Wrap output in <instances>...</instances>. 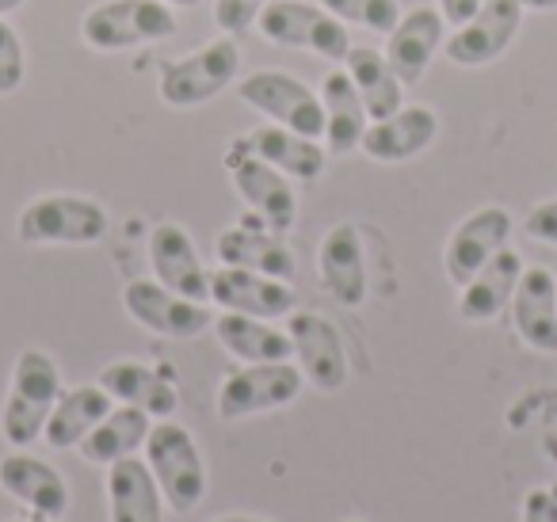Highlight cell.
<instances>
[{
  "mask_svg": "<svg viewBox=\"0 0 557 522\" xmlns=\"http://www.w3.org/2000/svg\"><path fill=\"white\" fill-rule=\"evenodd\" d=\"M58 397H62V374L58 362L39 347H24L12 366V385L4 408H0V435L16 450H27L32 443L42 438L50 412H54Z\"/></svg>",
  "mask_w": 557,
  "mask_h": 522,
  "instance_id": "6da1fadb",
  "label": "cell"
},
{
  "mask_svg": "<svg viewBox=\"0 0 557 522\" xmlns=\"http://www.w3.org/2000/svg\"><path fill=\"white\" fill-rule=\"evenodd\" d=\"M176 12L164 0H103L81 20V39L100 54L149 47L176 35Z\"/></svg>",
  "mask_w": 557,
  "mask_h": 522,
  "instance_id": "7a4b0ae2",
  "label": "cell"
},
{
  "mask_svg": "<svg viewBox=\"0 0 557 522\" xmlns=\"http://www.w3.org/2000/svg\"><path fill=\"white\" fill-rule=\"evenodd\" d=\"M146 461L164 492V504L176 514H187L207 496V465L195 446V435L172 420H157L146 438Z\"/></svg>",
  "mask_w": 557,
  "mask_h": 522,
  "instance_id": "3957f363",
  "label": "cell"
},
{
  "mask_svg": "<svg viewBox=\"0 0 557 522\" xmlns=\"http://www.w3.org/2000/svg\"><path fill=\"white\" fill-rule=\"evenodd\" d=\"M20 245H100L108 237V210L85 195H42L20 210Z\"/></svg>",
  "mask_w": 557,
  "mask_h": 522,
  "instance_id": "277c9868",
  "label": "cell"
},
{
  "mask_svg": "<svg viewBox=\"0 0 557 522\" xmlns=\"http://www.w3.org/2000/svg\"><path fill=\"white\" fill-rule=\"evenodd\" d=\"M256 27L275 47L310 50V54L329 58V62H344L351 50L348 27L333 12L306 4V0H271L268 9L260 12V20H256Z\"/></svg>",
  "mask_w": 557,
  "mask_h": 522,
  "instance_id": "5b68a950",
  "label": "cell"
},
{
  "mask_svg": "<svg viewBox=\"0 0 557 522\" xmlns=\"http://www.w3.org/2000/svg\"><path fill=\"white\" fill-rule=\"evenodd\" d=\"M302 389L306 377L295 362H245L218 389V415L248 420V415L275 412V408L295 405Z\"/></svg>",
  "mask_w": 557,
  "mask_h": 522,
  "instance_id": "8992f818",
  "label": "cell"
},
{
  "mask_svg": "<svg viewBox=\"0 0 557 522\" xmlns=\"http://www.w3.org/2000/svg\"><path fill=\"white\" fill-rule=\"evenodd\" d=\"M240 103L256 108L260 115H268L275 126H287L306 138H325V108H321V96L310 92V85H302L290 73L278 70H260L248 73L237 85Z\"/></svg>",
  "mask_w": 557,
  "mask_h": 522,
  "instance_id": "52a82bcc",
  "label": "cell"
},
{
  "mask_svg": "<svg viewBox=\"0 0 557 522\" xmlns=\"http://www.w3.org/2000/svg\"><path fill=\"white\" fill-rule=\"evenodd\" d=\"M240 73V50L233 39H214L207 42L195 54L172 62L169 70L161 73V100L169 108H199V103H210L218 92L237 80Z\"/></svg>",
  "mask_w": 557,
  "mask_h": 522,
  "instance_id": "ba28073f",
  "label": "cell"
},
{
  "mask_svg": "<svg viewBox=\"0 0 557 522\" xmlns=\"http://www.w3.org/2000/svg\"><path fill=\"white\" fill-rule=\"evenodd\" d=\"M123 306L146 332L164 339H195L214 328V313L207 301H191L184 294L169 290L157 278H134L123 290Z\"/></svg>",
  "mask_w": 557,
  "mask_h": 522,
  "instance_id": "9c48e42d",
  "label": "cell"
},
{
  "mask_svg": "<svg viewBox=\"0 0 557 522\" xmlns=\"http://www.w3.org/2000/svg\"><path fill=\"white\" fill-rule=\"evenodd\" d=\"M519 27H523V4L519 0H485L447 42L450 65L458 70H478V65H488L504 54V50L516 42Z\"/></svg>",
  "mask_w": 557,
  "mask_h": 522,
  "instance_id": "30bf717a",
  "label": "cell"
},
{
  "mask_svg": "<svg viewBox=\"0 0 557 522\" xmlns=\"http://www.w3.org/2000/svg\"><path fill=\"white\" fill-rule=\"evenodd\" d=\"M287 336L295 347V359L302 377L321 393H336L348 385V351H344L341 332L321 313L295 309L287 316Z\"/></svg>",
  "mask_w": 557,
  "mask_h": 522,
  "instance_id": "8fae6325",
  "label": "cell"
},
{
  "mask_svg": "<svg viewBox=\"0 0 557 522\" xmlns=\"http://www.w3.org/2000/svg\"><path fill=\"white\" fill-rule=\"evenodd\" d=\"M511 237V214L504 207H481L470 217L450 229L447 248H443V271L450 283L462 290L500 248H508Z\"/></svg>",
  "mask_w": 557,
  "mask_h": 522,
  "instance_id": "7c38bea8",
  "label": "cell"
},
{
  "mask_svg": "<svg viewBox=\"0 0 557 522\" xmlns=\"http://www.w3.org/2000/svg\"><path fill=\"white\" fill-rule=\"evenodd\" d=\"M210 301H218L222 313H245L260 321H278L295 313V290L283 278L260 275L245 268H218L210 271Z\"/></svg>",
  "mask_w": 557,
  "mask_h": 522,
  "instance_id": "4fadbf2b",
  "label": "cell"
},
{
  "mask_svg": "<svg viewBox=\"0 0 557 522\" xmlns=\"http://www.w3.org/2000/svg\"><path fill=\"white\" fill-rule=\"evenodd\" d=\"M230 179L237 187V195L245 199V207H252V214L268 225L271 233H290L298 217V195L290 187V176H283L278 169H271L260 157H230Z\"/></svg>",
  "mask_w": 557,
  "mask_h": 522,
  "instance_id": "5bb4252c",
  "label": "cell"
},
{
  "mask_svg": "<svg viewBox=\"0 0 557 522\" xmlns=\"http://www.w3.org/2000/svg\"><path fill=\"white\" fill-rule=\"evenodd\" d=\"M0 488L39 519H62L70 511V484L47 458L27 450H12L0 458Z\"/></svg>",
  "mask_w": 557,
  "mask_h": 522,
  "instance_id": "9a60e30c",
  "label": "cell"
},
{
  "mask_svg": "<svg viewBox=\"0 0 557 522\" xmlns=\"http://www.w3.org/2000/svg\"><path fill=\"white\" fill-rule=\"evenodd\" d=\"M435 138H440V115L432 108H420V103H412V108L401 103L394 115L374 119L367 126L359 149L379 164H401L424 153Z\"/></svg>",
  "mask_w": 557,
  "mask_h": 522,
  "instance_id": "2e32d148",
  "label": "cell"
},
{
  "mask_svg": "<svg viewBox=\"0 0 557 522\" xmlns=\"http://www.w3.org/2000/svg\"><path fill=\"white\" fill-rule=\"evenodd\" d=\"M149 263L161 286L184 294L191 301H210V271L195 252V240L187 237L184 225L161 222L149 233Z\"/></svg>",
  "mask_w": 557,
  "mask_h": 522,
  "instance_id": "e0dca14e",
  "label": "cell"
},
{
  "mask_svg": "<svg viewBox=\"0 0 557 522\" xmlns=\"http://www.w3.org/2000/svg\"><path fill=\"white\" fill-rule=\"evenodd\" d=\"M321 286L341 301L344 309H359L367 301V256L363 237L351 222H341L321 237L318 248Z\"/></svg>",
  "mask_w": 557,
  "mask_h": 522,
  "instance_id": "ac0fdd59",
  "label": "cell"
},
{
  "mask_svg": "<svg viewBox=\"0 0 557 522\" xmlns=\"http://www.w3.org/2000/svg\"><path fill=\"white\" fill-rule=\"evenodd\" d=\"M511 324L531 351L557 355V278L546 268H523L511 294Z\"/></svg>",
  "mask_w": 557,
  "mask_h": 522,
  "instance_id": "d6986e66",
  "label": "cell"
},
{
  "mask_svg": "<svg viewBox=\"0 0 557 522\" xmlns=\"http://www.w3.org/2000/svg\"><path fill=\"white\" fill-rule=\"evenodd\" d=\"M443 27H447V20L440 16V9L420 4V9L405 12L401 24L386 35V50H382V54H386L389 70L401 77L405 88L417 85L428 73V65H432V58L440 54Z\"/></svg>",
  "mask_w": 557,
  "mask_h": 522,
  "instance_id": "ffe728a7",
  "label": "cell"
},
{
  "mask_svg": "<svg viewBox=\"0 0 557 522\" xmlns=\"http://www.w3.org/2000/svg\"><path fill=\"white\" fill-rule=\"evenodd\" d=\"M164 492L157 484L146 458H131L108 465V519L111 522H164Z\"/></svg>",
  "mask_w": 557,
  "mask_h": 522,
  "instance_id": "44dd1931",
  "label": "cell"
},
{
  "mask_svg": "<svg viewBox=\"0 0 557 522\" xmlns=\"http://www.w3.org/2000/svg\"><path fill=\"white\" fill-rule=\"evenodd\" d=\"M214 252H218V260H222V268L260 271V275L283 278V283H290L295 271H298L295 252H290V245L283 240V233L252 229L248 222L218 233Z\"/></svg>",
  "mask_w": 557,
  "mask_h": 522,
  "instance_id": "7402d4cb",
  "label": "cell"
},
{
  "mask_svg": "<svg viewBox=\"0 0 557 522\" xmlns=\"http://www.w3.org/2000/svg\"><path fill=\"white\" fill-rule=\"evenodd\" d=\"M519 275H523V256L511 252V248H500V252L462 286V294H458V316L470 324L496 321V316L511 306Z\"/></svg>",
  "mask_w": 557,
  "mask_h": 522,
  "instance_id": "603a6c76",
  "label": "cell"
},
{
  "mask_svg": "<svg viewBox=\"0 0 557 522\" xmlns=\"http://www.w3.org/2000/svg\"><path fill=\"white\" fill-rule=\"evenodd\" d=\"M100 385L108 389L111 400L131 405L149 412L153 420H172L180 408V393L169 377H161L157 370L141 366V362H108L100 370Z\"/></svg>",
  "mask_w": 557,
  "mask_h": 522,
  "instance_id": "cb8c5ba5",
  "label": "cell"
},
{
  "mask_svg": "<svg viewBox=\"0 0 557 522\" xmlns=\"http://www.w3.org/2000/svg\"><path fill=\"white\" fill-rule=\"evenodd\" d=\"M240 146L252 157H260V161H268L271 169H278L283 176H295V179H318L329 161L325 146H318V138H306V134H295L275 123L252 130Z\"/></svg>",
  "mask_w": 557,
  "mask_h": 522,
  "instance_id": "d4e9b609",
  "label": "cell"
},
{
  "mask_svg": "<svg viewBox=\"0 0 557 522\" xmlns=\"http://www.w3.org/2000/svg\"><path fill=\"white\" fill-rule=\"evenodd\" d=\"M111 397L100 382L96 385H77V389H62L54 412H50L47 427H42V443L50 450H73L85 443V435L111 412Z\"/></svg>",
  "mask_w": 557,
  "mask_h": 522,
  "instance_id": "484cf974",
  "label": "cell"
},
{
  "mask_svg": "<svg viewBox=\"0 0 557 522\" xmlns=\"http://www.w3.org/2000/svg\"><path fill=\"white\" fill-rule=\"evenodd\" d=\"M149 427H153V415L141 412V408L119 405L88 431L77 450L88 465H115V461L131 458V453H138L146 446Z\"/></svg>",
  "mask_w": 557,
  "mask_h": 522,
  "instance_id": "4316f807",
  "label": "cell"
},
{
  "mask_svg": "<svg viewBox=\"0 0 557 522\" xmlns=\"http://www.w3.org/2000/svg\"><path fill=\"white\" fill-rule=\"evenodd\" d=\"M214 332H218V344L240 362H290L295 359L287 328H275V324L260 321V316L218 313Z\"/></svg>",
  "mask_w": 557,
  "mask_h": 522,
  "instance_id": "83f0119b",
  "label": "cell"
},
{
  "mask_svg": "<svg viewBox=\"0 0 557 522\" xmlns=\"http://www.w3.org/2000/svg\"><path fill=\"white\" fill-rule=\"evenodd\" d=\"M321 108H325V141L336 157L356 153L367 134V108L359 100L356 85L344 70H333L321 85Z\"/></svg>",
  "mask_w": 557,
  "mask_h": 522,
  "instance_id": "f1b7e54d",
  "label": "cell"
},
{
  "mask_svg": "<svg viewBox=\"0 0 557 522\" xmlns=\"http://www.w3.org/2000/svg\"><path fill=\"white\" fill-rule=\"evenodd\" d=\"M344 73L351 77V85H356L359 100H363V108L371 119H386L401 108L405 85H401V77L389 70L382 50L351 47L348 58H344Z\"/></svg>",
  "mask_w": 557,
  "mask_h": 522,
  "instance_id": "f546056e",
  "label": "cell"
},
{
  "mask_svg": "<svg viewBox=\"0 0 557 522\" xmlns=\"http://www.w3.org/2000/svg\"><path fill=\"white\" fill-rule=\"evenodd\" d=\"M321 9L333 12L341 24H356L379 35H389L401 24V4L397 0H321Z\"/></svg>",
  "mask_w": 557,
  "mask_h": 522,
  "instance_id": "4dcf8cb0",
  "label": "cell"
},
{
  "mask_svg": "<svg viewBox=\"0 0 557 522\" xmlns=\"http://www.w3.org/2000/svg\"><path fill=\"white\" fill-rule=\"evenodd\" d=\"M24 73H27L24 42H20V35L12 32V24H4V16H0V96L20 92Z\"/></svg>",
  "mask_w": 557,
  "mask_h": 522,
  "instance_id": "1f68e13d",
  "label": "cell"
},
{
  "mask_svg": "<svg viewBox=\"0 0 557 522\" xmlns=\"http://www.w3.org/2000/svg\"><path fill=\"white\" fill-rule=\"evenodd\" d=\"M271 0H218L214 4V24L225 35H245L248 27H256L260 12L268 9Z\"/></svg>",
  "mask_w": 557,
  "mask_h": 522,
  "instance_id": "d6a6232c",
  "label": "cell"
},
{
  "mask_svg": "<svg viewBox=\"0 0 557 522\" xmlns=\"http://www.w3.org/2000/svg\"><path fill=\"white\" fill-rule=\"evenodd\" d=\"M527 237H534L539 245H554L557 248V199H546L527 214L523 222Z\"/></svg>",
  "mask_w": 557,
  "mask_h": 522,
  "instance_id": "836d02e7",
  "label": "cell"
},
{
  "mask_svg": "<svg viewBox=\"0 0 557 522\" xmlns=\"http://www.w3.org/2000/svg\"><path fill=\"white\" fill-rule=\"evenodd\" d=\"M523 522H557V492L531 488L523 496Z\"/></svg>",
  "mask_w": 557,
  "mask_h": 522,
  "instance_id": "e575fe53",
  "label": "cell"
},
{
  "mask_svg": "<svg viewBox=\"0 0 557 522\" xmlns=\"http://www.w3.org/2000/svg\"><path fill=\"white\" fill-rule=\"evenodd\" d=\"M481 4H485V0H440V16L447 20V24L462 27L466 20H470L473 12L481 9Z\"/></svg>",
  "mask_w": 557,
  "mask_h": 522,
  "instance_id": "d590c367",
  "label": "cell"
},
{
  "mask_svg": "<svg viewBox=\"0 0 557 522\" xmlns=\"http://www.w3.org/2000/svg\"><path fill=\"white\" fill-rule=\"evenodd\" d=\"M523 9H534V12H554L557 9V0H519Z\"/></svg>",
  "mask_w": 557,
  "mask_h": 522,
  "instance_id": "8d00e7d4",
  "label": "cell"
},
{
  "mask_svg": "<svg viewBox=\"0 0 557 522\" xmlns=\"http://www.w3.org/2000/svg\"><path fill=\"white\" fill-rule=\"evenodd\" d=\"M24 4L27 0H0V16H12V12H20Z\"/></svg>",
  "mask_w": 557,
  "mask_h": 522,
  "instance_id": "74e56055",
  "label": "cell"
},
{
  "mask_svg": "<svg viewBox=\"0 0 557 522\" xmlns=\"http://www.w3.org/2000/svg\"><path fill=\"white\" fill-rule=\"evenodd\" d=\"M214 522H268V519H256V514H225V519H214Z\"/></svg>",
  "mask_w": 557,
  "mask_h": 522,
  "instance_id": "f35d334b",
  "label": "cell"
},
{
  "mask_svg": "<svg viewBox=\"0 0 557 522\" xmlns=\"http://www.w3.org/2000/svg\"><path fill=\"white\" fill-rule=\"evenodd\" d=\"M164 4H180V9H199L202 0H164Z\"/></svg>",
  "mask_w": 557,
  "mask_h": 522,
  "instance_id": "ab89813d",
  "label": "cell"
},
{
  "mask_svg": "<svg viewBox=\"0 0 557 522\" xmlns=\"http://www.w3.org/2000/svg\"><path fill=\"white\" fill-rule=\"evenodd\" d=\"M12 522H54V519H39V514H32V519H12Z\"/></svg>",
  "mask_w": 557,
  "mask_h": 522,
  "instance_id": "60d3db41",
  "label": "cell"
}]
</instances>
